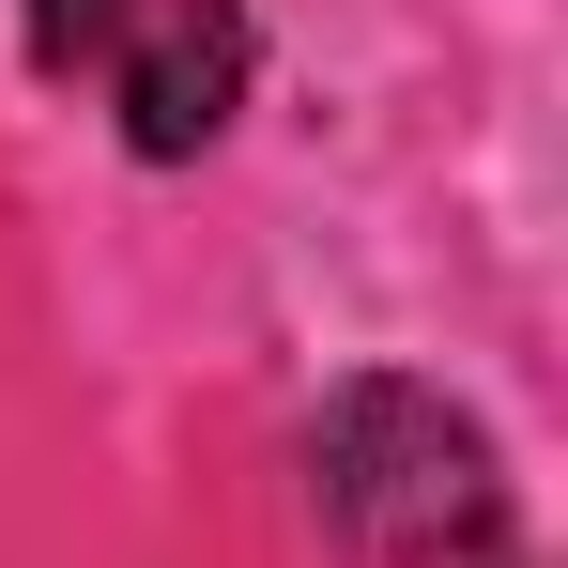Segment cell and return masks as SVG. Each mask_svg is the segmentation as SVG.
Segmentation results:
<instances>
[{
	"mask_svg": "<svg viewBox=\"0 0 568 568\" xmlns=\"http://www.w3.org/2000/svg\"><path fill=\"white\" fill-rule=\"evenodd\" d=\"M307 491H323L354 568H507V462H491V430L462 399L399 384V369L323 399Z\"/></svg>",
	"mask_w": 568,
	"mask_h": 568,
	"instance_id": "1",
	"label": "cell"
},
{
	"mask_svg": "<svg viewBox=\"0 0 568 568\" xmlns=\"http://www.w3.org/2000/svg\"><path fill=\"white\" fill-rule=\"evenodd\" d=\"M16 47H31V78L93 93L139 170H200L262 78L246 0H16Z\"/></svg>",
	"mask_w": 568,
	"mask_h": 568,
	"instance_id": "2",
	"label": "cell"
}]
</instances>
